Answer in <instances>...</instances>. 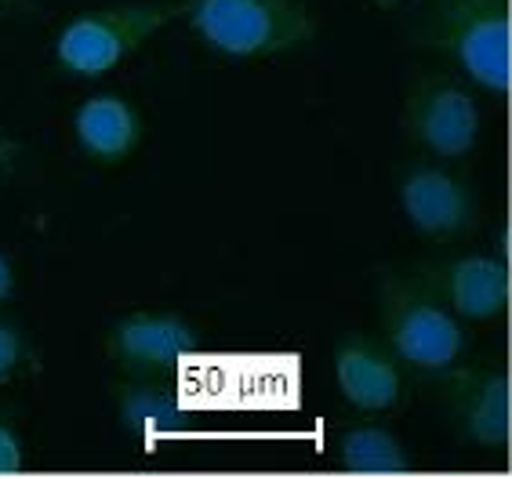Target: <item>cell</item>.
I'll return each instance as SVG.
<instances>
[{"label": "cell", "instance_id": "7", "mask_svg": "<svg viewBox=\"0 0 512 479\" xmlns=\"http://www.w3.org/2000/svg\"><path fill=\"white\" fill-rule=\"evenodd\" d=\"M436 396L447 421L465 443L491 454L509 447V367L502 356L458 360L444 374H436Z\"/></svg>", "mask_w": 512, "mask_h": 479}, {"label": "cell", "instance_id": "3", "mask_svg": "<svg viewBox=\"0 0 512 479\" xmlns=\"http://www.w3.org/2000/svg\"><path fill=\"white\" fill-rule=\"evenodd\" d=\"M378 327L393 356L407 371L436 378L469 352V327L433 291H425L407 269L378 276Z\"/></svg>", "mask_w": 512, "mask_h": 479}, {"label": "cell", "instance_id": "13", "mask_svg": "<svg viewBox=\"0 0 512 479\" xmlns=\"http://www.w3.org/2000/svg\"><path fill=\"white\" fill-rule=\"evenodd\" d=\"M331 454H335L338 469L356 472V476H396V472L414 469L407 443L367 414H360V421H349L335 432Z\"/></svg>", "mask_w": 512, "mask_h": 479}, {"label": "cell", "instance_id": "17", "mask_svg": "<svg viewBox=\"0 0 512 479\" xmlns=\"http://www.w3.org/2000/svg\"><path fill=\"white\" fill-rule=\"evenodd\" d=\"M22 160V142L0 124V178H8Z\"/></svg>", "mask_w": 512, "mask_h": 479}, {"label": "cell", "instance_id": "9", "mask_svg": "<svg viewBox=\"0 0 512 479\" xmlns=\"http://www.w3.org/2000/svg\"><path fill=\"white\" fill-rule=\"evenodd\" d=\"M407 273L465 323L502 320L509 309V258H498L494 251L425 258L414 262Z\"/></svg>", "mask_w": 512, "mask_h": 479}, {"label": "cell", "instance_id": "18", "mask_svg": "<svg viewBox=\"0 0 512 479\" xmlns=\"http://www.w3.org/2000/svg\"><path fill=\"white\" fill-rule=\"evenodd\" d=\"M37 15V0H0V22L33 19Z\"/></svg>", "mask_w": 512, "mask_h": 479}, {"label": "cell", "instance_id": "5", "mask_svg": "<svg viewBox=\"0 0 512 479\" xmlns=\"http://www.w3.org/2000/svg\"><path fill=\"white\" fill-rule=\"evenodd\" d=\"M178 19V4L168 0H138V4H109V8L80 11L55 33V66L69 77L95 80L113 73L142 51L164 26Z\"/></svg>", "mask_w": 512, "mask_h": 479}, {"label": "cell", "instance_id": "2", "mask_svg": "<svg viewBox=\"0 0 512 479\" xmlns=\"http://www.w3.org/2000/svg\"><path fill=\"white\" fill-rule=\"evenodd\" d=\"M186 30L222 59L255 62L291 55L320 33L306 0H175Z\"/></svg>", "mask_w": 512, "mask_h": 479}, {"label": "cell", "instance_id": "11", "mask_svg": "<svg viewBox=\"0 0 512 479\" xmlns=\"http://www.w3.org/2000/svg\"><path fill=\"white\" fill-rule=\"evenodd\" d=\"M113 407L120 429L142 443L182 436L197 421L178 389V378H120L113 385Z\"/></svg>", "mask_w": 512, "mask_h": 479}, {"label": "cell", "instance_id": "10", "mask_svg": "<svg viewBox=\"0 0 512 479\" xmlns=\"http://www.w3.org/2000/svg\"><path fill=\"white\" fill-rule=\"evenodd\" d=\"M335 382L342 400L356 414L382 418V414L404 411L411 400L407 389V367L393 356V349L364 331H345L335 342Z\"/></svg>", "mask_w": 512, "mask_h": 479}, {"label": "cell", "instance_id": "16", "mask_svg": "<svg viewBox=\"0 0 512 479\" xmlns=\"http://www.w3.org/2000/svg\"><path fill=\"white\" fill-rule=\"evenodd\" d=\"M19 298V269L11 262L8 251H0V313Z\"/></svg>", "mask_w": 512, "mask_h": 479}, {"label": "cell", "instance_id": "14", "mask_svg": "<svg viewBox=\"0 0 512 479\" xmlns=\"http://www.w3.org/2000/svg\"><path fill=\"white\" fill-rule=\"evenodd\" d=\"M40 371V352L19 320L0 313V389L19 385Z\"/></svg>", "mask_w": 512, "mask_h": 479}, {"label": "cell", "instance_id": "8", "mask_svg": "<svg viewBox=\"0 0 512 479\" xmlns=\"http://www.w3.org/2000/svg\"><path fill=\"white\" fill-rule=\"evenodd\" d=\"M200 352V331L171 309L124 313L106 331V356L120 378H178Z\"/></svg>", "mask_w": 512, "mask_h": 479}, {"label": "cell", "instance_id": "12", "mask_svg": "<svg viewBox=\"0 0 512 479\" xmlns=\"http://www.w3.org/2000/svg\"><path fill=\"white\" fill-rule=\"evenodd\" d=\"M73 138L77 149L95 164L117 167L135 157L142 146V117L128 98L91 95L73 109Z\"/></svg>", "mask_w": 512, "mask_h": 479}, {"label": "cell", "instance_id": "15", "mask_svg": "<svg viewBox=\"0 0 512 479\" xmlns=\"http://www.w3.org/2000/svg\"><path fill=\"white\" fill-rule=\"evenodd\" d=\"M26 469V440L11 411H0V476Z\"/></svg>", "mask_w": 512, "mask_h": 479}, {"label": "cell", "instance_id": "20", "mask_svg": "<svg viewBox=\"0 0 512 479\" xmlns=\"http://www.w3.org/2000/svg\"><path fill=\"white\" fill-rule=\"evenodd\" d=\"M0 182H4V178H0Z\"/></svg>", "mask_w": 512, "mask_h": 479}, {"label": "cell", "instance_id": "4", "mask_svg": "<svg viewBox=\"0 0 512 479\" xmlns=\"http://www.w3.org/2000/svg\"><path fill=\"white\" fill-rule=\"evenodd\" d=\"M483 124L487 117L480 91L462 73H454L451 66H433L411 77L400 109V131L414 153L465 164L480 149Z\"/></svg>", "mask_w": 512, "mask_h": 479}, {"label": "cell", "instance_id": "6", "mask_svg": "<svg viewBox=\"0 0 512 479\" xmlns=\"http://www.w3.org/2000/svg\"><path fill=\"white\" fill-rule=\"evenodd\" d=\"M396 204L425 244L454 247L480 233L483 207L462 164L414 153L396 171Z\"/></svg>", "mask_w": 512, "mask_h": 479}, {"label": "cell", "instance_id": "19", "mask_svg": "<svg viewBox=\"0 0 512 479\" xmlns=\"http://www.w3.org/2000/svg\"><path fill=\"white\" fill-rule=\"evenodd\" d=\"M375 8H385V11H396V8H404L407 0H371Z\"/></svg>", "mask_w": 512, "mask_h": 479}, {"label": "cell", "instance_id": "1", "mask_svg": "<svg viewBox=\"0 0 512 479\" xmlns=\"http://www.w3.org/2000/svg\"><path fill=\"white\" fill-rule=\"evenodd\" d=\"M404 37L411 48L444 59L483 95H509V0H418Z\"/></svg>", "mask_w": 512, "mask_h": 479}]
</instances>
